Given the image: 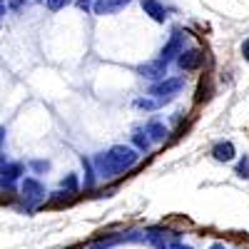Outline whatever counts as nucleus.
I'll return each instance as SVG.
<instances>
[{
    "mask_svg": "<svg viewBox=\"0 0 249 249\" xmlns=\"http://www.w3.org/2000/svg\"><path fill=\"white\" fill-rule=\"evenodd\" d=\"M140 157L142 152L135 147V144H112L110 150H102L92 157V164H95V172L100 179H115L117 175H124L135 170L140 164Z\"/></svg>",
    "mask_w": 249,
    "mask_h": 249,
    "instance_id": "f257e3e1",
    "label": "nucleus"
},
{
    "mask_svg": "<svg viewBox=\"0 0 249 249\" xmlns=\"http://www.w3.org/2000/svg\"><path fill=\"white\" fill-rule=\"evenodd\" d=\"M182 90H184V77L177 75V77H162V80H155L147 92H150L152 97H157L162 105H164V102H172Z\"/></svg>",
    "mask_w": 249,
    "mask_h": 249,
    "instance_id": "f03ea898",
    "label": "nucleus"
},
{
    "mask_svg": "<svg viewBox=\"0 0 249 249\" xmlns=\"http://www.w3.org/2000/svg\"><path fill=\"white\" fill-rule=\"evenodd\" d=\"M25 177V164L23 162H10L0 152V190H13L15 182Z\"/></svg>",
    "mask_w": 249,
    "mask_h": 249,
    "instance_id": "7ed1b4c3",
    "label": "nucleus"
},
{
    "mask_svg": "<svg viewBox=\"0 0 249 249\" xmlns=\"http://www.w3.org/2000/svg\"><path fill=\"white\" fill-rule=\"evenodd\" d=\"M175 62L182 72H197L204 68V53L199 48H184Z\"/></svg>",
    "mask_w": 249,
    "mask_h": 249,
    "instance_id": "20e7f679",
    "label": "nucleus"
},
{
    "mask_svg": "<svg viewBox=\"0 0 249 249\" xmlns=\"http://www.w3.org/2000/svg\"><path fill=\"white\" fill-rule=\"evenodd\" d=\"M20 192H23V199L30 204H40L45 202V184L40 182L37 177H23L20 179Z\"/></svg>",
    "mask_w": 249,
    "mask_h": 249,
    "instance_id": "39448f33",
    "label": "nucleus"
},
{
    "mask_svg": "<svg viewBox=\"0 0 249 249\" xmlns=\"http://www.w3.org/2000/svg\"><path fill=\"white\" fill-rule=\"evenodd\" d=\"M167 68H170V62L167 60H162V57H155V60H147V62H142V65H137V75L144 77V80H162V77H167Z\"/></svg>",
    "mask_w": 249,
    "mask_h": 249,
    "instance_id": "423d86ee",
    "label": "nucleus"
},
{
    "mask_svg": "<svg viewBox=\"0 0 249 249\" xmlns=\"http://www.w3.org/2000/svg\"><path fill=\"white\" fill-rule=\"evenodd\" d=\"M184 50V35L179 33V30H175L172 35H170V40L162 45V50H160V57L162 60H167V62H172V60H177L179 57V53Z\"/></svg>",
    "mask_w": 249,
    "mask_h": 249,
    "instance_id": "0eeeda50",
    "label": "nucleus"
},
{
    "mask_svg": "<svg viewBox=\"0 0 249 249\" xmlns=\"http://www.w3.org/2000/svg\"><path fill=\"white\" fill-rule=\"evenodd\" d=\"M132 0H92V13L97 18H105V15H115L122 8H127Z\"/></svg>",
    "mask_w": 249,
    "mask_h": 249,
    "instance_id": "6e6552de",
    "label": "nucleus"
},
{
    "mask_svg": "<svg viewBox=\"0 0 249 249\" xmlns=\"http://www.w3.org/2000/svg\"><path fill=\"white\" fill-rule=\"evenodd\" d=\"M140 5H142L144 15H150L155 23H160V25L170 18V15H167V8H164L162 0H140Z\"/></svg>",
    "mask_w": 249,
    "mask_h": 249,
    "instance_id": "1a4fd4ad",
    "label": "nucleus"
},
{
    "mask_svg": "<svg viewBox=\"0 0 249 249\" xmlns=\"http://www.w3.org/2000/svg\"><path fill=\"white\" fill-rule=\"evenodd\" d=\"M144 130H147V135H150V140H152L155 144H162L164 140L170 137V127H167L162 120H157V117H152V120L144 122Z\"/></svg>",
    "mask_w": 249,
    "mask_h": 249,
    "instance_id": "9d476101",
    "label": "nucleus"
},
{
    "mask_svg": "<svg viewBox=\"0 0 249 249\" xmlns=\"http://www.w3.org/2000/svg\"><path fill=\"white\" fill-rule=\"evenodd\" d=\"M217 162H232L237 157V147H234V142L230 140H219L212 144V152H210Z\"/></svg>",
    "mask_w": 249,
    "mask_h": 249,
    "instance_id": "9b49d317",
    "label": "nucleus"
},
{
    "mask_svg": "<svg viewBox=\"0 0 249 249\" xmlns=\"http://www.w3.org/2000/svg\"><path fill=\"white\" fill-rule=\"evenodd\" d=\"M130 142L135 144V147L142 152V155H147L150 150H152V140H150V135H147V130H144V124H140V127H135L132 130V135H130Z\"/></svg>",
    "mask_w": 249,
    "mask_h": 249,
    "instance_id": "f8f14e48",
    "label": "nucleus"
},
{
    "mask_svg": "<svg viewBox=\"0 0 249 249\" xmlns=\"http://www.w3.org/2000/svg\"><path fill=\"white\" fill-rule=\"evenodd\" d=\"M80 164H82V175H85V179H82V187L90 192V190H95V187H97V179H100V177H97V172H95V164H92L90 157L82 155V157H80Z\"/></svg>",
    "mask_w": 249,
    "mask_h": 249,
    "instance_id": "ddd939ff",
    "label": "nucleus"
},
{
    "mask_svg": "<svg viewBox=\"0 0 249 249\" xmlns=\"http://www.w3.org/2000/svg\"><path fill=\"white\" fill-rule=\"evenodd\" d=\"M132 107H135V110H142V112H155L157 107H162V102L147 92V95L135 97V100H132Z\"/></svg>",
    "mask_w": 249,
    "mask_h": 249,
    "instance_id": "4468645a",
    "label": "nucleus"
},
{
    "mask_svg": "<svg viewBox=\"0 0 249 249\" xmlns=\"http://www.w3.org/2000/svg\"><path fill=\"white\" fill-rule=\"evenodd\" d=\"M60 187H62L65 192H70V195H77V192H80V179H77V175H75V172L65 175V177L60 179Z\"/></svg>",
    "mask_w": 249,
    "mask_h": 249,
    "instance_id": "2eb2a0df",
    "label": "nucleus"
},
{
    "mask_svg": "<svg viewBox=\"0 0 249 249\" xmlns=\"http://www.w3.org/2000/svg\"><path fill=\"white\" fill-rule=\"evenodd\" d=\"M234 175L239 179H249V155H242L239 162H237V167H234Z\"/></svg>",
    "mask_w": 249,
    "mask_h": 249,
    "instance_id": "dca6fc26",
    "label": "nucleus"
},
{
    "mask_svg": "<svg viewBox=\"0 0 249 249\" xmlns=\"http://www.w3.org/2000/svg\"><path fill=\"white\" fill-rule=\"evenodd\" d=\"M30 170H33L35 175H45V172L50 170V162H48V160H33V162H30Z\"/></svg>",
    "mask_w": 249,
    "mask_h": 249,
    "instance_id": "f3484780",
    "label": "nucleus"
},
{
    "mask_svg": "<svg viewBox=\"0 0 249 249\" xmlns=\"http://www.w3.org/2000/svg\"><path fill=\"white\" fill-rule=\"evenodd\" d=\"M70 3V0H45V5L53 10V13H57V10H62V8H65Z\"/></svg>",
    "mask_w": 249,
    "mask_h": 249,
    "instance_id": "a211bd4d",
    "label": "nucleus"
},
{
    "mask_svg": "<svg viewBox=\"0 0 249 249\" xmlns=\"http://www.w3.org/2000/svg\"><path fill=\"white\" fill-rule=\"evenodd\" d=\"M167 249H192V247H190V244H184L182 239H172Z\"/></svg>",
    "mask_w": 249,
    "mask_h": 249,
    "instance_id": "6ab92c4d",
    "label": "nucleus"
},
{
    "mask_svg": "<svg viewBox=\"0 0 249 249\" xmlns=\"http://www.w3.org/2000/svg\"><path fill=\"white\" fill-rule=\"evenodd\" d=\"M80 10H92V0H75Z\"/></svg>",
    "mask_w": 249,
    "mask_h": 249,
    "instance_id": "aec40b11",
    "label": "nucleus"
},
{
    "mask_svg": "<svg viewBox=\"0 0 249 249\" xmlns=\"http://www.w3.org/2000/svg\"><path fill=\"white\" fill-rule=\"evenodd\" d=\"M242 57H244V60L249 62V37H247L244 43H242Z\"/></svg>",
    "mask_w": 249,
    "mask_h": 249,
    "instance_id": "412c9836",
    "label": "nucleus"
},
{
    "mask_svg": "<svg viewBox=\"0 0 249 249\" xmlns=\"http://www.w3.org/2000/svg\"><path fill=\"white\" fill-rule=\"evenodd\" d=\"M5 135H8V130L0 127V147H3V142H5Z\"/></svg>",
    "mask_w": 249,
    "mask_h": 249,
    "instance_id": "4be33fe9",
    "label": "nucleus"
},
{
    "mask_svg": "<svg viewBox=\"0 0 249 249\" xmlns=\"http://www.w3.org/2000/svg\"><path fill=\"white\" fill-rule=\"evenodd\" d=\"M5 10H8V3H5V0H0V18L5 15Z\"/></svg>",
    "mask_w": 249,
    "mask_h": 249,
    "instance_id": "5701e85b",
    "label": "nucleus"
},
{
    "mask_svg": "<svg viewBox=\"0 0 249 249\" xmlns=\"http://www.w3.org/2000/svg\"><path fill=\"white\" fill-rule=\"evenodd\" d=\"M210 249H227L222 242H214V244H210Z\"/></svg>",
    "mask_w": 249,
    "mask_h": 249,
    "instance_id": "b1692460",
    "label": "nucleus"
},
{
    "mask_svg": "<svg viewBox=\"0 0 249 249\" xmlns=\"http://www.w3.org/2000/svg\"><path fill=\"white\" fill-rule=\"evenodd\" d=\"M43 3H45V0H43Z\"/></svg>",
    "mask_w": 249,
    "mask_h": 249,
    "instance_id": "393cba45",
    "label": "nucleus"
}]
</instances>
